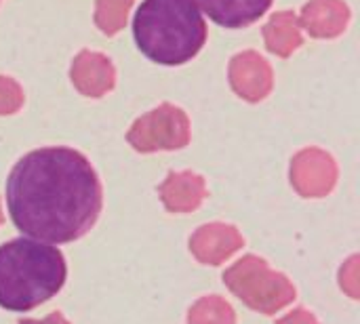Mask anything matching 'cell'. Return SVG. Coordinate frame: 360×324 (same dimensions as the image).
Here are the masks:
<instances>
[{"mask_svg": "<svg viewBox=\"0 0 360 324\" xmlns=\"http://www.w3.org/2000/svg\"><path fill=\"white\" fill-rule=\"evenodd\" d=\"M101 181L89 158L72 148H40L11 169L6 209L13 226L40 242L82 238L101 213Z\"/></svg>", "mask_w": 360, "mask_h": 324, "instance_id": "1", "label": "cell"}, {"mask_svg": "<svg viewBox=\"0 0 360 324\" xmlns=\"http://www.w3.org/2000/svg\"><path fill=\"white\" fill-rule=\"evenodd\" d=\"M68 278L65 257L57 247L34 238L0 245V308L23 314L55 297Z\"/></svg>", "mask_w": 360, "mask_h": 324, "instance_id": "2", "label": "cell"}, {"mask_svg": "<svg viewBox=\"0 0 360 324\" xmlns=\"http://www.w3.org/2000/svg\"><path fill=\"white\" fill-rule=\"evenodd\" d=\"M137 48L154 63L184 65L207 42V23L194 0H143L133 17Z\"/></svg>", "mask_w": 360, "mask_h": 324, "instance_id": "3", "label": "cell"}, {"mask_svg": "<svg viewBox=\"0 0 360 324\" xmlns=\"http://www.w3.org/2000/svg\"><path fill=\"white\" fill-rule=\"evenodd\" d=\"M127 137L139 152L179 150L190 141V122L181 108L162 103L137 118Z\"/></svg>", "mask_w": 360, "mask_h": 324, "instance_id": "4", "label": "cell"}, {"mask_svg": "<svg viewBox=\"0 0 360 324\" xmlns=\"http://www.w3.org/2000/svg\"><path fill=\"white\" fill-rule=\"evenodd\" d=\"M230 84L247 101H262L272 91V67L255 51H243L230 61Z\"/></svg>", "mask_w": 360, "mask_h": 324, "instance_id": "5", "label": "cell"}, {"mask_svg": "<svg viewBox=\"0 0 360 324\" xmlns=\"http://www.w3.org/2000/svg\"><path fill=\"white\" fill-rule=\"evenodd\" d=\"M70 78L82 95L101 97L114 89L116 70L105 55L95 51H82L72 61Z\"/></svg>", "mask_w": 360, "mask_h": 324, "instance_id": "6", "label": "cell"}, {"mask_svg": "<svg viewBox=\"0 0 360 324\" xmlns=\"http://www.w3.org/2000/svg\"><path fill=\"white\" fill-rule=\"evenodd\" d=\"M350 21V6L344 0H310L302 8L300 25L312 38H335Z\"/></svg>", "mask_w": 360, "mask_h": 324, "instance_id": "7", "label": "cell"}, {"mask_svg": "<svg viewBox=\"0 0 360 324\" xmlns=\"http://www.w3.org/2000/svg\"><path fill=\"white\" fill-rule=\"evenodd\" d=\"M291 175H293V183L302 194L319 196L331 190L335 181V164L327 154L319 150H310V152H302L295 158Z\"/></svg>", "mask_w": 360, "mask_h": 324, "instance_id": "8", "label": "cell"}, {"mask_svg": "<svg viewBox=\"0 0 360 324\" xmlns=\"http://www.w3.org/2000/svg\"><path fill=\"white\" fill-rule=\"evenodd\" d=\"M200 13L221 27L238 30L255 23L272 6V0H194Z\"/></svg>", "mask_w": 360, "mask_h": 324, "instance_id": "9", "label": "cell"}, {"mask_svg": "<svg viewBox=\"0 0 360 324\" xmlns=\"http://www.w3.org/2000/svg\"><path fill=\"white\" fill-rule=\"evenodd\" d=\"M264 40L266 48L278 57H289L293 51H297L304 42L300 17L293 11H281L270 17V21L264 25Z\"/></svg>", "mask_w": 360, "mask_h": 324, "instance_id": "10", "label": "cell"}, {"mask_svg": "<svg viewBox=\"0 0 360 324\" xmlns=\"http://www.w3.org/2000/svg\"><path fill=\"white\" fill-rule=\"evenodd\" d=\"M160 192L169 209L186 211V209H194L200 202L205 194V183L198 175L192 173H179V175L171 173L169 179L162 183Z\"/></svg>", "mask_w": 360, "mask_h": 324, "instance_id": "11", "label": "cell"}, {"mask_svg": "<svg viewBox=\"0 0 360 324\" xmlns=\"http://www.w3.org/2000/svg\"><path fill=\"white\" fill-rule=\"evenodd\" d=\"M131 6H133V0H97L95 4L97 27L108 36L118 34L127 25Z\"/></svg>", "mask_w": 360, "mask_h": 324, "instance_id": "12", "label": "cell"}, {"mask_svg": "<svg viewBox=\"0 0 360 324\" xmlns=\"http://www.w3.org/2000/svg\"><path fill=\"white\" fill-rule=\"evenodd\" d=\"M23 103V91L11 76H0V114H13Z\"/></svg>", "mask_w": 360, "mask_h": 324, "instance_id": "13", "label": "cell"}, {"mask_svg": "<svg viewBox=\"0 0 360 324\" xmlns=\"http://www.w3.org/2000/svg\"><path fill=\"white\" fill-rule=\"evenodd\" d=\"M19 324H70L59 312H55V314H49L46 318H42V320H32V318H25V320H21Z\"/></svg>", "mask_w": 360, "mask_h": 324, "instance_id": "14", "label": "cell"}]
</instances>
